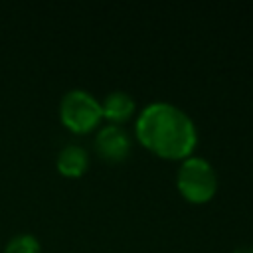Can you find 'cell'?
Wrapping results in <instances>:
<instances>
[{
	"label": "cell",
	"instance_id": "cell-6",
	"mask_svg": "<svg viewBox=\"0 0 253 253\" xmlns=\"http://www.w3.org/2000/svg\"><path fill=\"white\" fill-rule=\"evenodd\" d=\"M101 111H103V117L111 121H125L134 113V101L125 91H113L105 97Z\"/></svg>",
	"mask_w": 253,
	"mask_h": 253
},
{
	"label": "cell",
	"instance_id": "cell-8",
	"mask_svg": "<svg viewBox=\"0 0 253 253\" xmlns=\"http://www.w3.org/2000/svg\"><path fill=\"white\" fill-rule=\"evenodd\" d=\"M233 253H253V243H245L233 249Z\"/></svg>",
	"mask_w": 253,
	"mask_h": 253
},
{
	"label": "cell",
	"instance_id": "cell-7",
	"mask_svg": "<svg viewBox=\"0 0 253 253\" xmlns=\"http://www.w3.org/2000/svg\"><path fill=\"white\" fill-rule=\"evenodd\" d=\"M4 253H40V243L34 235L20 233V235H14L6 243Z\"/></svg>",
	"mask_w": 253,
	"mask_h": 253
},
{
	"label": "cell",
	"instance_id": "cell-1",
	"mask_svg": "<svg viewBox=\"0 0 253 253\" xmlns=\"http://www.w3.org/2000/svg\"><path fill=\"white\" fill-rule=\"evenodd\" d=\"M136 136L146 148L164 158H188L198 138L192 119L164 101L150 103L140 111Z\"/></svg>",
	"mask_w": 253,
	"mask_h": 253
},
{
	"label": "cell",
	"instance_id": "cell-5",
	"mask_svg": "<svg viewBox=\"0 0 253 253\" xmlns=\"http://www.w3.org/2000/svg\"><path fill=\"white\" fill-rule=\"evenodd\" d=\"M87 164H89L87 152H85V148H81L77 144H67L57 154V170L63 176L77 178V176H81L85 172Z\"/></svg>",
	"mask_w": 253,
	"mask_h": 253
},
{
	"label": "cell",
	"instance_id": "cell-4",
	"mask_svg": "<svg viewBox=\"0 0 253 253\" xmlns=\"http://www.w3.org/2000/svg\"><path fill=\"white\" fill-rule=\"evenodd\" d=\"M95 148L103 158L111 162H119L125 160L126 154L130 152V138L125 132V128H121L119 125H107L99 130L95 138Z\"/></svg>",
	"mask_w": 253,
	"mask_h": 253
},
{
	"label": "cell",
	"instance_id": "cell-3",
	"mask_svg": "<svg viewBox=\"0 0 253 253\" xmlns=\"http://www.w3.org/2000/svg\"><path fill=\"white\" fill-rule=\"evenodd\" d=\"M61 121L67 128H71L73 132H87L93 126H97V123L103 117L101 111V103L87 91L83 89H71L63 95L61 99Z\"/></svg>",
	"mask_w": 253,
	"mask_h": 253
},
{
	"label": "cell",
	"instance_id": "cell-2",
	"mask_svg": "<svg viewBox=\"0 0 253 253\" xmlns=\"http://www.w3.org/2000/svg\"><path fill=\"white\" fill-rule=\"evenodd\" d=\"M176 184L186 200L200 204V202H208L215 194L217 176L208 160L200 156H188L178 168Z\"/></svg>",
	"mask_w": 253,
	"mask_h": 253
}]
</instances>
